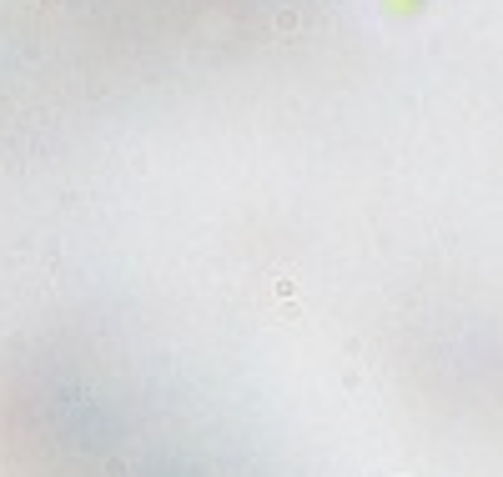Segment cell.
Listing matches in <instances>:
<instances>
[{"instance_id": "1", "label": "cell", "mask_w": 503, "mask_h": 477, "mask_svg": "<svg viewBox=\"0 0 503 477\" xmlns=\"http://www.w3.org/2000/svg\"><path fill=\"white\" fill-rule=\"evenodd\" d=\"M297 26H302V15H297V10H277V15H272V31H277V35H292Z\"/></svg>"}]
</instances>
